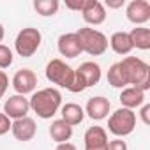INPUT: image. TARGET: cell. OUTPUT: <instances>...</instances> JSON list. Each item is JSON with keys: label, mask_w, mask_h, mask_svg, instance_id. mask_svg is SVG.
Here are the masks:
<instances>
[{"label": "cell", "mask_w": 150, "mask_h": 150, "mask_svg": "<svg viewBox=\"0 0 150 150\" xmlns=\"http://www.w3.org/2000/svg\"><path fill=\"white\" fill-rule=\"evenodd\" d=\"M28 103H30V110H34V113L39 118L46 120L57 115L62 104V96L57 88H41L28 99Z\"/></svg>", "instance_id": "6da1fadb"}, {"label": "cell", "mask_w": 150, "mask_h": 150, "mask_svg": "<svg viewBox=\"0 0 150 150\" xmlns=\"http://www.w3.org/2000/svg\"><path fill=\"white\" fill-rule=\"evenodd\" d=\"M127 83L146 92L150 88V65L138 57H125L122 62Z\"/></svg>", "instance_id": "7a4b0ae2"}, {"label": "cell", "mask_w": 150, "mask_h": 150, "mask_svg": "<svg viewBox=\"0 0 150 150\" xmlns=\"http://www.w3.org/2000/svg\"><path fill=\"white\" fill-rule=\"evenodd\" d=\"M80 42H81V50L92 57H99L108 50V39L103 32L90 28V27H83L76 32Z\"/></svg>", "instance_id": "3957f363"}, {"label": "cell", "mask_w": 150, "mask_h": 150, "mask_svg": "<svg viewBox=\"0 0 150 150\" xmlns=\"http://www.w3.org/2000/svg\"><path fill=\"white\" fill-rule=\"evenodd\" d=\"M74 74H76L74 69L60 58H53L46 65V78L51 83H55L62 88H67V90L71 88V85L74 81Z\"/></svg>", "instance_id": "277c9868"}, {"label": "cell", "mask_w": 150, "mask_h": 150, "mask_svg": "<svg viewBox=\"0 0 150 150\" xmlns=\"http://www.w3.org/2000/svg\"><path fill=\"white\" fill-rule=\"evenodd\" d=\"M136 127V113L127 108H120L108 118V129L115 136H127Z\"/></svg>", "instance_id": "5b68a950"}, {"label": "cell", "mask_w": 150, "mask_h": 150, "mask_svg": "<svg viewBox=\"0 0 150 150\" xmlns=\"http://www.w3.org/2000/svg\"><path fill=\"white\" fill-rule=\"evenodd\" d=\"M41 41H42L41 32L37 28H34V27H27V28H23L18 34V37L14 41V48H16V51H18L20 57L28 58V57H32L39 50Z\"/></svg>", "instance_id": "8992f818"}, {"label": "cell", "mask_w": 150, "mask_h": 150, "mask_svg": "<svg viewBox=\"0 0 150 150\" xmlns=\"http://www.w3.org/2000/svg\"><path fill=\"white\" fill-rule=\"evenodd\" d=\"M35 87H37V76L30 69H20L13 76V88L16 90L18 96L30 94V92H34Z\"/></svg>", "instance_id": "52a82bcc"}, {"label": "cell", "mask_w": 150, "mask_h": 150, "mask_svg": "<svg viewBox=\"0 0 150 150\" xmlns=\"http://www.w3.org/2000/svg\"><path fill=\"white\" fill-rule=\"evenodd\" d=\"M28 111H30V103H28V99H27L25 96L14 94V96H11V97L6 101V104H4V113H6L9 118H14V120L27 117Z\"/></svg>", "instance_id": "ba28073f"}, {"label": "cell", "mask_w": 150, "mask_h": 150, "mask_svg": "<svg viewBox=\"0 0 150 150\" xmlns=\"http://www.w3.org/2000/svg\"><path fill=\"white\" fill-rule=\"evenodd\" d=\"M58 51L62 57L65 58H76L83 53L81 50V42L76 35V32H71V34H62L58 37Z\"/></svg>", "instance_id": "9c48e42d"}, {"label": "cell", "mask_w": 150, "mask_h": 150, "mask_svg": "<svg viewBox=\"0 0 150 150\" xmlns=\"http://www.w3.org/2000/svg\"><path fill=\"white\" fill-rule=\"evenodd\" d=\"M127 20L134 25H143L150 20V4L146 0H132L127 6Z\"/></svg>", "instance_id": "30bf717a"}, {"label": "cell", "mask_w": 150, "mask_h": 150, "mask_svg": "<svg viewBox=\"0 0 150 150\" xmlns=\"http://www.w3.org/2000/svg\"><path fill=\"white\" fill-rule=\"evenodd\" d=\"M11 131H13V136L20 141H30L35 132H37V127H35V122L34 118L30 117H23V118H18L11 124Z\"/></svg>", "instance_id": "8fae6325"}, {"label": "cell", "mask_w": 150, "mask_h": 150, "mask_svg": "<svg viewBox=\"0 0 150 150\" xmlns=\"http://www.w3.org/2000/svg\"><path fill=\"white\" fill-rule=\"evenodd\" d=\"M85 150H106L108 148V134L101 125H94L85 132Z\"/></svg>", "instance_id": "7c38bea8"}, {"label": "cell", "mask_w": 150, "mask_h": 150, "mask_svg": "<svg viewBox=\"0 0 150 150\" xmlns=\"http://www.w3.org/2000/svg\"><path fill=\"white\" fill-rule=\"evenodd\" d=\"M85 111L92 120H103L110 113V101L106 97H101V96L92 97V99H88Z\"/></svg>", "instance_id": "4fadbf2b"}, {"label": "cell", "mask_w": 150, "mask_h": 150, "mask_svg": "<svg viewBox=\"0 0 150 150\" xmlns=\"http://www.w3.org/2000/svg\"><path fill=\"white\" fill-rule=\"evenodd\" d=\"M76 72L81 76V80H83V83H85L87 88L97 85L99 80H101V67H99V64H96V62H83V64L76 69Z\"/></svg>", "instance_id": "5bb4252c"}, {"label": "cell", "mask_w": 150, "mask_h": 150, "mask_svg": "<svg viewBox=\"0 0 150 150\" xmlns=\"http://www.w3.org/2000/svg\"><path fill=\"white\" fill-rule=\"evenodd\" d=\"M81 14H83V20L88 25H101L106 20L104 6L99 2V0H88V6L85 7V11Z\"/></svg>", "instance_id": "9a60e30c"}, {"label": "cell", "mask_w": 150, "mask_h": 150, "mask_svg": "<svg viewBox=\"0 0 150 150\" xmlns=\"http://www.w3.org/2000/svg\"><path fill=\"white\" fill-rule=\"evenodd\" d=\"M120 103H122V108H127V110L139 108L145 103V92L136 87H125L120 94Z\"/></svg>", "instance_id": "2e32d148"}, {"label": "cell", "mask_w": 150, "mask_h": 150, "mask_svg": "<svg viewBox=\"0 0 150 150\" xmlns=\"http://www.w3.org/2000/svg\"><path fill=\"white\" fill-rule=\"evenodd\" d=\"M83 118H85V111H83V108L80 104H76V103H67V104L62 106V120L65 124H69L71 127L81 124Z\"/></svg>", "instance_id": "e0dca14e"}, {"label": "cell", "mask_w": 150, "mask_h": 150, "mask_svg": "<svg viewBox=\"0 0 150 150\" xmlns=\"http://www.w3.org/2000/svg\"><path fill=\"white\" fill-rule=\"evenodd\" d=\"M50 136H51V139L57 141L58 145H60V143H67V141L71 139V136H72V127H71L69 124H65L62 118H60V120H55V122H51V125H50Z\"/></svg>", "instance_id": "ac0fdd59"}, {"label": "cell", "mask_w": 150, "mask_h": 150, "mask_svg": "<svg viewBox=\"0 0 150 150\" xmlns=\"http://www.w3.org/2000/svg\"><path fill=\"white\" fill-rule=\"evenodd\" d=\"M110 46L118 55H129L132 51V44H131V39H129L127 32H115L110 39Z\"/></svg>", "instance_id": "d6986e66"}, {"label": "cell", "mask_w": 150, "mask_h": 150, "mask_svg": "<svg viewBox=\"0 0 150 150\" xmlns=\"http://www.w3.org/2000/svg\"><path fill=\"white\" fill-rule=\"evenodd\" d=\"M129 39L132 48L138 50H150V30L145 27H136L129 32Z\"/></svg>", "instance_id": "ffe728a7"}, {"label": "cell", "mask_w": 150, "mask_h": 150, "mask_svg": "<svg viewBox=\"0 0 150 150\" xmlns=\"http://www.w3.org/2000/svg\"><path fill=\"white\" fill-rule=\"evenodd\" d=\"M108 83L115 88H125L129 83H127V78H125V72H124V67L120 62L113 64L108 71Z\"/></svg>", "instance_id": "44dd1931"}, {"label": "cell", "mask_w": 150, "mask_h": 150, "mask_svg": "<svg viewBox=\"0 0 150 150\" xmlns=\"http://www.w3.org/2000/svg\"><path fill=\"white\" fill-rule=\"evenodd\" d=\"M58 0H35L34 2V9L41 14V16H53L58 11Z\"/></svg>", "instance_id": "7402d4cb"}, {"label": "cell", "mask_w": 150, "mask_h": 150, "mask_svg": "<svg viewBox=\"0 0 150 150\" xmlns=\"http://www.w3.org/2000/svg\"><path fill=\"white\" fill-rule=\"evenodd\" d=\"M13 64V51L6 44H0V69H7Z\"/></svg>", "instance_id": "603a6c76"}, {"label": "cell", "mask_w": 150, "mask_h": 150, "mask_svg": "<svg viewBox=\"0 0 150 150\" xmlns=\"http://www.w3.org/2000/svg\"><path fill=\"white\" fill-rule=\"evenodd\" d=\"M88 6V0H65V7H69V9H72V11H85V7Z\"/></svg>", "instance_id": "cb8c5ba5"}, {"label": "cell", "mask_w": 150, "mask_h": 150, "mask_svg": "<svg viewBox=\"0 0 150 150\" xmlns=\"http://www.w3.org/2000/svg\"><path fill=\"white\" fill-rule=\"evenodd\" d=\"M11 124H13V122H11V118H9L6 113L0 111V136L11 131Z\"/></svg>", "instance_id": "d4e9b609"}, {"label": "cell", "mask_w": 150, "mask_h": 150, "mask_svg": "<svg viewBox=\"0 0 150 150\" xmlns=\"http://www.w3.org/2000/svg\"><path fill=\"white\" fill-rule=\"evenodd\" d=\"M106 150H127V145H125V141H122L120 138H117V139H111L108 143Z\"/></svg>", "instance_id": "484cf974"}, {"label": "cell", "mask_w": 150, "mask_h": 150, "mask_svg": "<svg viewBox=\"0 0 150 150\" xmlns=\"http://www.w3.org/2000/svg\"><path fill=\"white\" fill-rule=\"evenodd\" d=\"M7 87H9V78H7V74L4 71H0V99L4 97Z\"/></svg>", "instance_id": "4316f807"}, {"label": "cell", "mask_w": 150, "mask_h": 150, "mask_svg": "<svg viewBox=\"0 0 150 150\" xmlns=\"http://www.w3.org/2000/svg\"><path fill=\"white\" fill-rule=\"evenodd\" d=\"M148 113H150V106L148 104H145L143 108H141V120H143V124H150V118H148Z\"/></svg>", "instance_id": "83f0119b"}, {"label": "cell", "mask_w": 150, "mask_h": 150, "mask_svg": "<svg viewBox=\"0 0 150 150\" xmlns=\"http://www.w3.org/2000/svg\"><path fill=\"white\" fill-rule=\"evenodd\" d=\"M55 150H78V148L74 146L72 143H60V145H57Z\"/></svg>", "instance_id": "f1b7e54d"}, {"label": "cell", "mask_w": 150, "mask_h": 150, "mask_svg": "<svg viewBox=\"0 0 150 150\" xmlns=\"http://www.w3.org/2000/svg\"><path fill=\"white\" fill-rule=\"evenodd\" d=\"M124 6V0H118V2H108V7H122Z\"/></svg>", "instance_id": "f546056e"}, {"label": "cell", "mask_w": 150, "mask_h": 150, "mask_svg": "<svg viewBox=\"0 0 150 150\" xmlns=\"http://www.w3.org/2000/svg\"><path fill=\"white\" fill-rule=\"evenodd\" d=\"M2 39H4V27L0 25V42H2Z\"/></svg>", "instance_id": "4dcf8cb0"}]
</instances>
